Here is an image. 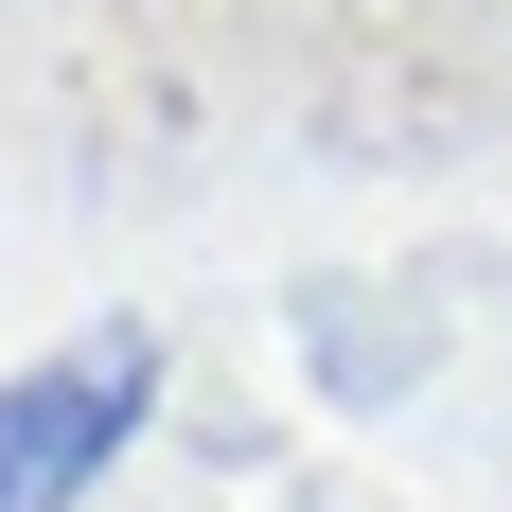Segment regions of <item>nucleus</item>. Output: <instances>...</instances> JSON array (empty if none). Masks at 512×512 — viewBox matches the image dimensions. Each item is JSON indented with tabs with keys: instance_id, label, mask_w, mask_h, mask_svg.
I'll return each mask as SVG.
<instances>
[{
	"instance_id": "f257e3e1",
	"label": "nucleus",
	"mask_w": 512,
	"mask_h": 512,
	"mask_svg": "<svg viewBox=\"0 0 512 512\" xmlns=\"http://www.w3.org/2000/svg\"><path fill=\"white\" fill-rule=\"evenodd\" d=\"M159 407H177L159 318H89V336L18 354L0 371V512H89L106 477L159 442Z\"/></svg>"
},
{
	"instance_id": "f03ea898",
	"label": "nucleus",
	"mask_w": 512,
	"mask_h": 512,
	"mask_svg": "<svg viewBox=\"0 0 512 512\" xmlns=\"http://www.w3.org/2000/svg\"><path fill=\"white\" fill-rule=\"evenodd\" d=\"M283 336H301V389L336 424H389L442 371V301L424 283H371V265H318V283H283Z\"/></svg>"
},
{
	"instance_id": "7ed1b4c3",
	"label": "nucleus",
	"mask_w": 512,
	"mask_h": 512,
	"mask_svg": "<svg viewBox=\"0 0 512 512\" xmlns=\"http://www.w3.org/2000/svg\"><path fill=\"white\" fill-rule=\"evenodd\" d=\"M265 512H407V495L354 477V460H283V477H265Z\"/></svg>"
}]
</instances>
